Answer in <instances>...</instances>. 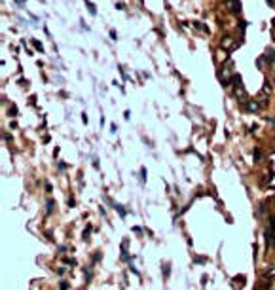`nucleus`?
I'll return each mask as SVG.
<instances>
[{"label":"nucleus","mask_w":275,"mask_h":290,"mask_svg":"<svg viewBox=\"0 0 275 290\" xmlns=\"http://www.w3.org/2000/svg\"><path fill=\"white\" fill-rule=\"evenodd\" d=\"M266 59L270 61V63H273V61H275V51H273V50H268V55H266Z\"/></svg>","instance_id":"f257e3e1"},{"label":"nucleus","mask_w":275,"mask_h":290,"mask_svg":"<svg viewBox=\"0 0 275 290\" xmlns=\"http://www.w3.org/2000/svg\"><path fill=\"white\" fill-rule=\"evenodd\" d=\"M86 4H87V8H89V12H91V14H93V15H95V14H97V10H95V6H93V4H91V2H89V0H86Z\"/></svg>","instance_id":"f03ea898"},{"label":"nucleus","mask_w":275,"mask_h":290,"mask_svg":"<svg viewBox=\"0 0 275 290\" xmlns=\"http://www.w3.org/2000/svg\"><path fill=\"white\" fill-rule=\"evenodd\" d=\"M247 108L253 110V112H256V110H258V104H256V103H250V104H247Z\"/></svg>","instance_id":"7ed1b4c3"},{"label":"nucleus","mask_w":275,"mask_h":290,"mask_svg":"<svg viewBox=\"0 0 275 290\" xmlns=\"http://www.w3.org/2000/svg\"><path fill=\"white\" fill-rule=\"evenodd\" d=\"M114 207H116L118 211H120V214H122V216H125V211H123V209H122V205H114Z\"/></svg>","instance_id":"20e7f679"},{"label":"nucleus","mask_w":275,"mask_h":290,"mask_svg":"<svg viewBox=\"0 0 275 290\" xmlns=\"http://www.w3.org/2000/svg\"><path fill=\"white\" fill-rule=\"evenodd\" d=\"M51 209H53V201H48V213H51Z\"/></svg>","instance_id":"39448f33"}]
</instances>
